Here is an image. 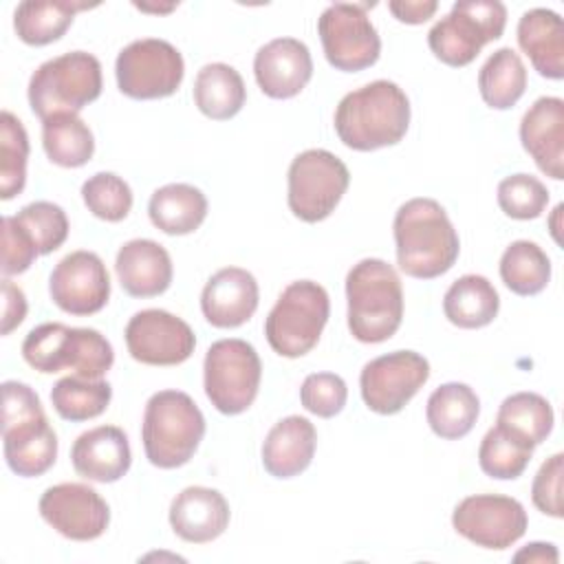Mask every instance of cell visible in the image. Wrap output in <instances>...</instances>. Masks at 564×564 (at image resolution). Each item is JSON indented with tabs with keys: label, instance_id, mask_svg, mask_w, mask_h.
<instances>
[{
	"label": "cell",
	"instance_id": "obj_1",
	"mask_svg": "<svg viewBox=\"0 0 564 564\" xmlns=\"http://www.w3.org/2000/svg\"><path fill=\"white\" fill-rule=\"evenodd\" d=\"M397 264L399 269L416 280H434L447 273L460 253L458 234L434 198H410L405 200L392 223Z\"/></svg>",
	"mask_w": 564,
	"mask_h": 564
},
{
	"label": "cell",
	"instance_id": "obj_2",
	"mask_svg": "<svg viewBox=\"0 0 564 564\" xmlns=\"http://www.w3.org/2000/svg\"><path fill=\"white\" fill-rule=\"evenodd\" d=\"M339 141L357 152L397 145L410 126V99L388 79H375L341 97L335 110Z\"/></svg>",
	"mask_w": 564,
	"mask_h": 564
},
{
	"label": "cell",
	"instance_id": "obj_3",
	"mask_svg": "<svg viewBox=\"0 0 564 564\" xmlns=\"http://www.w3.org/2000/svg\"><path fill=\"white\" fill-rule=\"evenodd\" d=\"M2 449L9 469L22 478L46 474L57 458V434L40 397L22 381L2 383Z\"/></svg>",
	"mask_w": 564,
	"mask_h": 564
},
{
	"label": "cell",
	"instance_id": "obj_4",
	"mask_svg": "<svg viewBox=\"0 0 564 564\" xmlns=\"http://www.w3.org/2000/svg\"><path fill=\"white\" fill-rule=\"evenodd\" d=\"M348 330L357 341L381 344L403 319V286L392 264L364 258L346 275Z\"/></svg>",
	"mask_w": 564,
	"mask_h": 564
},
{
	"label": "cell",
	"instance_id": "obj_5",
	"mask_svg": "<svg viewBox=\"0 0 564 564\" xmlns=\"http://www.w3.org/2000/svg\"><path fill=\"white\" fill-rule=\"evenodd\" d=\"M205 436V416L187 392H154L143 412L145 458L159 469H176L196 454Z\"/></svg>",
	"mask_w": 564,
	"mask_h": 564
},
{
	"label": "cell",
	"instance_id": "obj_6",
	"mask_svg": "<svg viewBox=\"0 0 564 564\" xmlns=\"http://www.w3.org/2000/svg\"><path fill=\"white\" fill-rule=\"evenodd\" d=\"M22 357L42 375L73 370L84 379H101L115 364L112 346L99 330L59 322L31 328L22 341Z\"/></svg>",
	"mask_w": 564,
	"mask_h": 564
},
{
	"label": "cell",
	"instance_id": "obj_7",
	"mask_svg": "<svg viewBox=\"0 0 564 564\" xmlns=\"http://www.w3.org/2000/svg\"><path fill=\"white\" fill-rule=\"evenodd\" d=\"M101 64L86 51L46 59L29 79V106L42 121L93 104L101 95Z\"/></svg>",
	"mask_w": 564,
	"mask_h": 564
},
{
	"label": "cell",
	"instance_id": "obj_8",
	"mask_svg": "<svg viewBox=\"0 0 564 564\" xmlns=\"http://www.w3.org/2000/svg\"><path fill=\"white\" fill-rule=\"evenodd\" d=\"M328 315L326 289L313 280H295L280 293L264 319L267 341L280 357H302L317 346Z\"/></svg>",
	"mask_w": 564,
	"mask_h": 564
},
{
	"label": "cell",
	"instance_id": "obj_9",
	"mask_svg": "<svg viewBox=\"0 0 564 564\" xmlns=\"http://www.w3.org/2000/svg\"><path fill=\"white\" fill-rule=\"evenodd\" d=\"M507 7L498 0H460L427 33L430 51L447 66L471 64L485 44L505 33Z\"/></svg>",
	"mask_w": 564,
	"mask_h": 564
},
{
	"label": "cell",
	"instance_id": "obj_10",
	"mask_svg": "<svg viewBox=\"0 0 564 564\" xmlns=\"http://www.w3.org/2000/svg\"><path fill=\"white\" fill-rule=\"evenodd\" d=\"M262 364L256 348L238 337L214 341L203 361V386L212 405L227 414H242L258 397Z\"/></svg>",
	"mask_w": 564,
	"mask_h": 564
},
{
	"label": "cell",
	"instance_id": "obj_11",
	"mask_svg": "<svg viewBox=\"0 0 564 564\" xmlns=\"http://www.w3.org/2000/svg\"><path fill=\"white\" fill-rule=\"evenodd\" d=\"M289 209L304 223L328 218L348 189L350 172L346 163L328 150L311 148L300 152L289 165Z\"/></svg>",
	"mask_w": 564,
	"mask_h": 564
},
{
	"label": "cell",
	"instance_id": "obj_12",
	"mask_svg": "<svg viewBox=\"0 0 564 564\" xmlns=\"http://www.w3.org/2000/svg\"><path fill=\"white\" fill-rule=\"evenodd\" d=\"M119 90L130 99H163L178 90L185 62L176 46L159 37L134 40L115 62Z\"/></svg>",
	"mask_w": 564,
	"mask_h": 564
},
{
	"label": "cell",
	"instance_id": "obj_13",
	"mask_svg": "<svg viewBox=\"0 0 564 564\" xmlns=\"http://www.w3.org/2000/svg\"><path fill=\"white\" fill-rule=\"evenodd\" d=\"M375 4L335 2L317 18V35L328 64L344 73H357L377 64L381 40L368 18Z\"/></svg>",
	"mask_w": 564,
	"mask_h": 564
},
{
	"label": "cell",
	"instance_id": "obj_14",
	"mask_svg": "<svg viewBox=\"0 0 564 564\" xmlns=\"http://www.w3.org/2000/svg\"><path fill=\"white\" fill-rule=\"evenodd\" d=\"M430 379V361L414 350H394L370 359L359 375L361 399L377 414L401 412Z\"/></svg>",
	"mask_w": 564,
	"mask_h": 564
},
{
	"label": "cell",
	"instance_id": "obj_15",
	"mask_svg": "<svg viewBox=\"0 0 564 564\" xmlns=\"http://www.w3.org/2000/svg\"><path fill=\"white\" fill-rule=\"evenodd\" d=\"M452 524L458 535L476 546L502 551L513 546L527 531L524 507L509 496L476 494L463 498L452 513Z\"/></svg>",
	"mask_w": 564,
	"mask_h": 564
},
{
	"label": "cell",
	"instance_id": "obj_16",
	"mask_svg": "<svg viewBox=\"0 0 564 564\" xmlns=\"http://www.w3.org/2000/svg\"><path fill=\"white\" fill-rule=\"evenodd\" d=\"M128 352L145 366H178L196 348L189 324L163 308H145L130 317L123 330Z\"/></svg>",
	"mask_w": 564,
	"mask_h": 564
},
{
	"label": "cell",
	"instance_id": "obj_17",
	"mask_svg": "<svg viewBox=\"0 0 564 564\" xmlns=\"http://www.w3.org/2000/svg\"><path fill=\"white\" fill-rule=\"evenodd\" d=\"M40 516L64 538L88 542L104 535L110 524L108 502L84 482H59L40 498Z\"/></svg>",
	"mask_w": 564,
	"mask_h": 564
},
{
	"label": "cell",
	"instance_id": "obj_18",
	"mask_svg": "<svg viewBox=\"0 0 564 564\" xmlns=\"http://www.w3.org/2000/svg\"><path fill=\"white\" fill-rule=\"evenodd\" d=\"M48 293L57 308L70 315L99 313L110 297V275L104 260L93 251L64 256L48 278Z\"/></svg>",
	"mask_w": 564,
	"mask_h": 564
},
{
	"label": "cell",
	"instance_id": "obj_19",
	"mask_svg": "<svg viewBox=\"0 0 564 564\" xmlns=\"http://www.w3.org/2000/svg\"><path fill=\"white\" fill-rule=\"evenodd\" d=\"M253 75L267 97L291 99L300 95L313 77L311 51L295 37H275L258 48Z\"/></svg>",
	"mask_w": 564,
	"mask_h": 564
},
{
	"label": "cell",
	"instance_id": "obj_20",
	"mask_svg": "<svg viewBox=\"0 0 564 564\" xmlns=\"http://www.w3.org/2000/svg\"><path fill=\"white\" fill-rule=\"evenodd\" d=\"M260 289L256 278L240 267L216 271L200 293V311L216 328H238L249 322L258 308Z\"/></svg>",
	"mask_w": 564,
	"mask_h": 564
},
{
	"label": "cell",
	"instance_id": "obj_21",
	"mask_svg": "<svg viewBox=\"0 0 564 564\" xmlns=\"http://www.w3.org/2000/svg\"><path fill=\"white\" fill-rule=\"evenodd\" d=\"M520 141L540 172L564 178V101L560 97H540L520 121Z\"/></svg>",
	"mask_w": 564,
	"mask_h": 564
},
{
	"label": "cell",
	"instance_id": "obj_22",
	"mask_svg": "<svg viewBox=\"0 0 564 564\" xmlns=\"http://www.w3.org/2000/svg\"><path fill=\"white\" fill-rule=\"evenodd\" d=\"M70 463L77 476L93 482H117L132 465L128 436L117 425H97L77 436L70 447Z\"/></svg>",
	"mask_w": 564,
	"mask_h": 564
},
{
	"label": "cell",
	"instance_id": "obj_23",
	"mask_svg": "<svg viewBox=\"0 0 564 564\" xmlns=\"http://www.w3.org/2000/svg\"><path fill=\"white\" fill-rule=\"evenodd\" d=\"M229 505L218 489L185 487L170 505V524L174 533L192 544L216 540L229 527Z\"/></svg>",
	"mask_w": 564,
	"mask_h": 564
},
{
	"label": "cell",
	"instance_id": "obj_24",
	"mask_svg": "<svg viewBox=\"0 0 564 564\" xmlns=\"http://www.w3.org/2000/svg\"><path fill=\"white\" fill-rule=\"evenodd\" d=\"M121 289L132 297H156L172 284V260L163 245L150 238L128 240L115 260Z\"/></svg>",
	"mask_w": 564,
	"mask_h": 564
},
{
	"label": "cell",
	"instance_id": "obj_25",
	"mask_svg": "<svg viewBox=\"0 0 564 564\" xmlns=\"http://www.w3.org/2000/svg\"><path fill=\"white\" fill-rule=\"evenodd\" d=\"M315 445L317 432L306 416H284L262 443V465L273 478H293L311 465Z\"/></svg>",
	"mask_w": 564,
	"mask_h": 564
},
{
	"label": "cell",
	"instance_id": "obj_26",
	"mask_svg": "<svg viewBox=\"0 0 564 564\" xmlns=\"http://www.w3.org/2000/svg\"><path fill=\"white\" fill-rule=\"evenodd\" d=\"M518 44L546 79L564 77V24L551 9H529L518 20Z\"/></svg>",
	"mask_w": 564,
	"mask_h": 564
},
{
	"label": "cell",
	"instance_id": "obj_27",
	"mask_svg": "<svg viewBox=\"0 0 564 564\" xmlns=\"http://www.w3.org/2000/svg\"><path fill=\"white\" fill-rule=\"evenodd\" d=\"M148 216L156 229L170 236L196 231L207 216L205 194L189 183H170L150 196Z\"/></svg>",
	"mask_w": 564,
	"mask_h": 564
},
{
	"label": "cell",
	"instance_id": "obj_28",
	"mask_svg": "<svg viewBox=\"0 0 564 564\" xmlns=\"http://www.w3.org/2000/svg\"><path fill=\"white\" fill-rule=\"evenodd\" d=\"M97 7L70 0H24L15 7L13 29L29 46H46L57 42L75 20L77 11Z\"/></svg>",
	"mask_w": 564,
	"mask_h": 564
},
{
	"label": "cell",
	"instance_id": "obj_29",
	"mask_svg": "<svg viewBox=\"0 0 564 564\" xmlns=\"http://www.w3.org/2000/svg\"><path fill=\"white\" fill-rule=\"evenodd\" d=\"M480 414L478 394L458 381H449L438 386L425 405V416L432 432L445 441L463 438L476 425Z\"/></svg>",
	"mask_w": 564,
	"mask_h": 564
},
{
	"label": "cell",
	"instance_id": "obj_30",
	"mask_svg": "<svg viewBox=\"0 0 564 564\" xmlns=\"http://www.w3.org/2000/svg\"><path fill=\"white\" fill-rule=\"evenodd\" d=\"M498 311V291L485 275L476 273L454 280L443 297V313L458 328H482L496 319Z\"/></svg>",
	"mask_w": 564,
	"mask_h": 564
},
{
	"label": "cell",
	"instance_id": "obj_31",
	"mask_svg": "<svg viewBox=\"0 0 564 564\" xmlns=\"http://www.w3.org/2000/svg\"><path fill=\"white\" fill-rule=\"evenodd\" d=\"M247 101V88L240 73L223 62L205 64L194 79V104L214 119L227 121L236 117Z\"/></svg>",
	"mask_w": 564,
	"mask_h": 564
},
{
	"label": "cell",
	"instance_id": "obj_32",
	"mask_svg": "<svg viewBox=\"0 0 564 564\" xmlns=\"http://www.w3.org/2000/svg\"><path fill=\"white\" fill-rule=\"evenodd\" d=\"M478 90L482 101L494 110H509L527 90V68L520 55L502 46L494 51L478 73Z\"/></svg>",
	"mask_w": 564,
	"mask_h": 564
},
{
	"label": "cell",
	"instance_id": "obj_33",
	"mask_svg": "<svg viewBox=\"0 0 564 564\" xmlns=\"http://www.w3.org/2000/svg\"><path fill=\"white\" fill-rule=\"evenodd\" d=\"M42 145L51 163L59 167H82L95 154L90 128L73 112L53 115L42 121Z\"/></svg>",
	"mask_w": 564,
	"mask_h": 564
},
{
	"label": "cell",
	"instance_id": "obj_34",
	"mask_svg": "<svg viewBox=\"0 0 564 564\" xmlns=\"http://www.w3.org/2000/svg\"><path fill=\"white\" fill-rule=\"evenodd\" d=\"M500 278L516 295H538L551 280V260L540 245L516 240L500 258Z\"/></svg>",
	"mask_w": 564,
	"mask_h": 564
},
{
	"label": "cell",
	"instance_id": "obj_35",
	"mask_svg": "<svg viewBox=\"0 0 564 564\" xmlns=\"http://www.w3.org/2000/svg\"><path fill=\"white\" fill-rule=\"evenodd\" d=\"M112 399V386L104 379H84L77 375L59 379L51 390L53 410L70 423L97 419Z\"/></svg>",
	"mask_w": 564,
	"mask_h": 564
},
{
	"label": "cell",
	"instance_id": "obj_36",
	"mask_svg": "<svg viewBox=\"0 0 564 564\" xmlns=\"http://www.w3.org/2000/svg\"><path fill=\"white\" fill-rule=\"evenodd\" d=\"M553 408L538 392H516L507 397L496 416V425L538 447L553 430Z\"/></svg>",
	"mask_w": 564,
	"mask_h": 564
},
{
	"label": "cell",
	"instance_id": "obj_37",
	"mask_svg": "<svg viewBox=\"0 0 564 564\" xmlns=\"http://www.w3.org/2000/svg\"><path fill=\"white\" fill-rule=\"evenodd\" d=\"M533 449L535 447L527 441L518 438L500 425H494L480 441L478 465L489 478L516 480L524 474Z\"/></svg>",
	"mask_w": 564,
	"mask_h": 564
},
{
	"label": "cell",
	"instance_id": "obj_38",
	"mask_svg": "<svg viewBox=\"0 0 564 564\" xmlns=\"http://www.w3.org/2000/svg\"><path fill=\"white\" fill-rule=\"evenodd\" d=\"M29 134L22 121L2 110L0 115V198L11 200L26 185Z\"/></svg>",
	"mask_w": 564,
	"mask_h": 564
},
{
	"label": "cell",
	"instance_id": "obj_39",
	"mask_svg": "<svg viewBox=\"0 0 564 564\" xmlns=\"http://www.w3.org/2000/svg\"><path fill=\"white\" fill-rule=\"evenodd\" d=\"M82 198L88 212L106 223H119L132 209V189L115 172H97L86 178Z\"/></svg>",
	"mask_w": 564,
	"mask_h": 564
},
{
	"label": "cell",
	"instance_id": "obj_40",
	"mask_svg": "<svg viewBox=\"0 0 564 564\" xmlns=\"http://www.w3.org/2000/svg\"><path fill=\"white\" fill-rule=\"evenodd\" d=\"M15 220L29 234L40 256H46L59 249L68 236L66 212L51 200H35L24 205L15 214Z\"/></svg>",
	"mask_w": 564,
	"mask_h": 564
},
{
	"label": "cell",
	"instance_id": "obj_41",
	"mask_svg": "<svg viewBox=\"0 0 564 564\" xmlns=\"http://www.w3.org/2000/svg\"><path fill=\"white\" fill-rule=\"evenodd\" d=\"M498 205L516 220H533L549 205L546 185L531 174H511L498 183Z\"/></svg>",
	"mask_w": 564,
	"mask_h": 564
},
{
	"label": "cell",
	"instance_id": "obj_42",
	"mask_svg": "<svg viewBox=\"0 0 564 564\" xmlns=\"http://www.w3.org/2000/svg\"><path fill=\"white\" fill-rule=\"evenodd\" d=\"M348 388L346 381L335 372H313L302 381L300 401L306 412L330 419L346 405Z\"/></svg>",
	"mask_w": 564,
	"mask_h": 564
},
{
	"label": "cell",
	"instance_id": "obj_43",
	"mask_svg": "<svg viewBox=\"0 0 564 564\" xmlns=\"http://www.w3.org/2000/svg\"><path fill=\"white\" fill-rule=\"evenodd\" d=\"M562 465H564V454H553L542 463L538 469L533 485H531V500L533 505L551 516V518H562L564 516V505H562Z\"/></svg>",
	"mask_w": 564,
	"mask_h": 564
},
{
	"label": "cell",
	"instance_id": "obj_44",
	"mask_svg": "<svg viewBox=\"0 0 564 564\" xmlns=\"http://www.w3.org/2000/svg\"><path fill=\"white\" fill-rule=\"evenodd\" d=\"M40 256L37 247L29 234L18 225L15 216L2 218V273L18 275L24 273L35 258Z\"/></svg>",
	"mask_w": 564,
	"mask_h": 564
},
{
	"label": "cell",
	"instance_id": "obj_45",
	"mask_svg": "<svg viewBox=\"0 0 564 564\" xmlns=\"http://www.w3.org/2000/svg\"><path fill=\"white\" fill-rule=\"evenodd\" d=\"M26 317V297L24 291L13 284L9 278L2 280V335H9Z\"/></svg>",
	"mask_w": 564,
	"mask_h": 564
},
{
	"label": "cell",
	"instance_id": "obj_46",
	"mask_svg": "<svg viewBox=\"0 0 564 564\" xmlns=\"http://www.w3.org/2000/svg\"><path fill=\"white\" fill-rule=\"evenodd\" d=\"M388 9L399 22L423 24L436 13L438 2L436 0H392L388 2Z\"/></svg>",
	"mask_w": 564,
	"mask_h": 564
},
{
	"label": "cell",
	"instance_id": "obj_47",
	"mask_svg": "<svg viewBox=\"0 0 564 564\" xmlns=\"http://www.w3.org/2000/svg\"><path fill=\"white\" fill-rule=\"evenodd\" d=\"M516 562H538V564H555L560 560L557 555V549L549 542H531L527 544L524 549H520L516 555H513Z\"/></svg>",
	"mask_w": 564,
	"mask_h": 564
}]
</instances>
